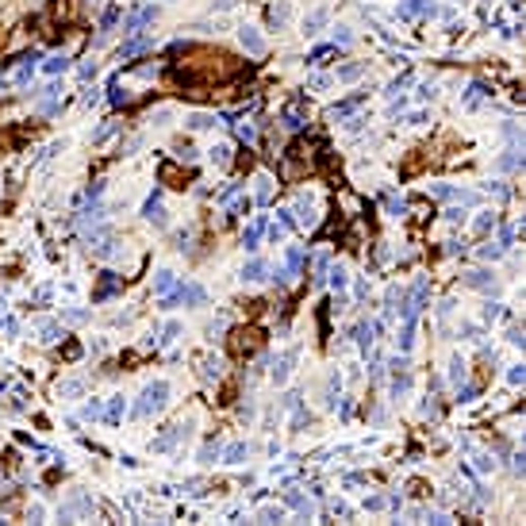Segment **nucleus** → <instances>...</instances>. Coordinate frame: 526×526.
<instances>
[{
	"instance_id": "nucleus-10",
	"label": "nucleus",
	"mask_w": 526,
	"mask_h": 526,
	"mask_svg": "<svg viewBox=\"0 0 526 526\" xmlns=\"http://www.w3.org/2000/svg\"><path fill=\"white\" fill-rule=\"evenodd\" d=\"M261 227H265V223H261V219H258V223H254L250 231H246V238H242V242H246V250H254V242L261 238Z\"/></svg>"
},
{
	"instance_id": "nucleus-9",
	"label": "nucleus",
	"mask_w": 526,
	"mask_h": 526,
	"mask_svg": "<svg viewBox=\"0 0 526 526\" xmlns=\"http://www.w3.org/2000/svg\"><path fill=\"white\" fill-rule=\"evenodd\" d=\"M219 365H223L219 357H207V361H204V380H215L219 377Z\"/></svg>"
},
{
	"instance_id": "nucleus-2",
	"label": "nucleus",
	"mask_w": 526,
	"mask_h": 526,
	"mask_svg": "<svg viewBox=\"0 0 526 526\" xmlns=\"http://www.w3.org/2000/svg\"><path fill=\"white\" fill-rule=\"evenodd\" d=\"M242 46H246L250 54H261V50H265V43L254 35V27H242Z\"/></svg>"
},
{
	"instance_id": "nucleus-17",
	"label": "nucleus",
	"mask_w": 526,
	"mask_h": 526,
	"mask_svg": "<svg viewBox=\"0 0 526 526\" xmlns=\"http://www.w3.org/2000/svg\"><path fill=\"white\" fill-rule=\"evenodd\" d=\"M258 200H269V177H258Z\"/></svg>"
},
{
	"instance_id": "nucleus-6",
	"label": "nucleus",
	"mask_w": 526,
	"mask_h": 526,
	"mask_svg": "<svg viewBox=\"0 0 526 526\" xmlns=\"http://www.w3.org/2000/svg\"><path fill=\"white\" fill-rule=\"evenodd\" d=\"M292 361H296V350H292V354H285L281 361H276V369H273V380H276V384H281V380L288 377V369H292Z\"/></svg>"
},
{
	"instance_id": "nucleus-3",
	"label": "nucleus",
	"mask_w": 526,
	"mask_h": 526,
	"mask_svg": "<svg viewBox=\"0 0 526 526\" xmlns=\"http://www.w3.org/2000/svg\"><path fill=\"white\" fill-rule=\"evenodd\" d=\"M154 16H158L154 8H138L135 16L127 19V31H138V27H142V23H150V19H154Z\"/></svg>"
},
{
	"instance_id": "nucleus-14",
	"label": "nucleus",
	"mask_w": 526,
	"mask_h": 526,
	"mask_svg": "<svg viewBox=\"0 0 526 526\" xmlns=\"http://www.w3.org/2000/svg\"><path fill=\"white\" fill-rule=\"evenodd\" d=\"M211 115H189V127H196V131H204V127H211Z\"/></svg>"
},
{
	"instance_id": "nucleus-1",
	"label": "nucleus",
	"mask_w": 526,
	"mask_h": 526,
	"mask_svg": "<svg viewBox=\"0 0 526 526\" xmlns=\"http://www.w3.org/2000/svg\"><path fill=\"white\" fill-rule=\"evenodd\" d=\"M165 396H169V384H165V380H158V384H150V388L142 392V404L135 407V415H150V411H162V407H165Z\"/></svg>"
},
{
	"instance_id": "nucleus-15",
	"label": "nucleus",
	"mask_w": 526,
	"mask_h": 526,
	"mask_svg": "<svg viewBox=\"0 0 526 526\" xmlns=\"http://www.w3.org/2000/svg\"><path fill=\"white\" fill-rule=\"evenodd\" d=\"M211 158H215L219 165H227V162H231V146H215V150H211Z\"/></svg>"
},
{
	"instance_id": "nucleus-19",
	"label": "nucleus",
	"mask_w": 526,
	"mask_h": 526,
	"mask_svg": "<svg viewBox=\"0 0 526 526\" xmlns=\"http://www.w3.org/2000/svg\"><path fill=\"white\" fill-rule=\"evenodd\" d=\"M231 4H234V0H215V4H211V8H215V12H227V8H231Z\"/></svg>"
},
{
	"instance_id": "nucleus-7",
	"label": "nucleus",
	"mask_w": 526,
	"mask_h": 526,
	"mask_svg": "<svg viewBox=\"0 0 526 526\" xmlns=\"http://www.w3.org/2000/svg\"><path fill=\"white\" fill-rule=\"evenodd\" d=\"M261 273H265V261H250L242 269V281H261Z\"/></svg>"
},
{
	"instance_id": "nucleus-12",
	"label": "nucleus",
	"mask_w": 526,
	"mask_h": 526,
	"mask_svg": "<svg viewBox=\"0 0 526 526\" xmlns=\"http://www.w3.org/2000/svg\"><path fill=\"white\" fill-rule=\"evenodd\" d=\"M242 457H246V446H242V442H238V446H231V449H227V461H231V465H238Z\"/></svg>"
},
{
	"instance_id": "nucleus-13",
	"label": "nucleus",
	"mask_w": 526,
	"mask_h": 526,
	"mask_svg": "<svg viewBox=\"0 0 526 526\" xmlns=\"http://www.w3.org/2000/svg\"><path fill=\"white\" fill-rule=\"evenodd\" d=\"M138 50H146V39H135V43H127V46H123V58H131V54H138Z\"/></svg>"
},
{
	"instance_id": "nucleus-8",
	"label": "nucleus",
	"mask_w": 526,
	"mask_h": 526,
	"mask_svg": "<svg viewBox=\"0 0 526 526\" xmlns=\"http://www.w3.org/2000/svg\"><path fill=\"white\" fill-rule=\"evenodd\" d=\"M323 19H327V12H311V16H307V23H303V31H307V35H315V31L323 27Z\"/></svg>"
},
{
	"instance_id": "nucleus-11",
	"label": "nucleus",
	"mask_w": 526,
	"mask_h": 526,
	"mask_svg": "<svg viewBox=\"0 0 526 526\" xmlns=\"http://www.w3.org/2000/svg\"><path fill=\"white\" fill-rule=\"evenodd\" d=\"M154 288H158V292H165V288H173V273H169V269H162V273H158Z\"/></svg>"
},
{
	"instance_id": "nucleus-16",
	"label": "nucleus",
	"mask_w": 526,
	"mask_h": 526,
	"mask_svg": "<svg viewBox=\"0 0 526 526\" xmlns=\"http://www.w3.org/2000/svg\"><path fill=\"white\" fill-rule=\"evenodd\" d=\"M66 66H69L66 58H50V61H46V73H58V69H66Z\"/></svg>"
},
{
	"instance_id": "nucleus-18",
	"label": "nucleus",
	"mask_w": 526,
	"mask_h": 526,
	"mask_svg": "<svg viewBox=\"0 0 526 526\" xmlns=\"http://www.w3.org/2000/svg\"><path fill=\"white\" fill-rule=\"evenodd\" d=\"M211 457H219V446H204V453H200V461H211Z\"/></svg>"
},
{
	"instance_id": "nucleus-4",
	"label": "nucleus",
	"mask_w": 526,
	"mask_h": 526,
	"mask_svg": "<svg viewBox=\"0 0 526 526\" xmlns=\"http://www.w3.org/2000/svg\"><path fill=\"white\" fill-rule=\"evenodd\" d=\"M115 285H119V276H115V273H104V285L96 288V296H92V300H108V296L115 292Z\"/></svg>"
},
{
	"instance_id": "nucleus-5",
	"label": "nucleus",
	"mask_w": 526,
	"mask_h": 526,
	"mask_svg": "<svg viewBox=\"0 0 526 526\" xmlns=\"http://www.w3.org/2000/svg\"><path fill=\"white\" fill-rule=\"evenodd\" d=\"M177 300H184V303H200V300H204V288L189 285V288H181V292H177ZM177 300H173V303H177ZM165 307H169V303H165Z\"/></svg>"
}]
</instances>
